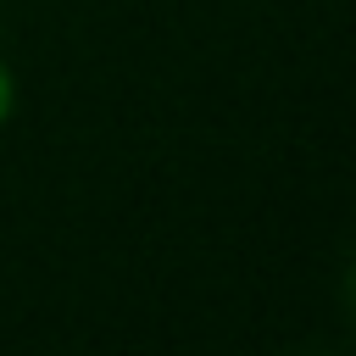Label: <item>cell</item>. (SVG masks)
<instances>
[{"label":"cell","mask_w":356,"mask_h":356,"mask_svg":"<svg viewBox=\"0 0 356 356\" xmlns=\"http://www.w3.org/2000/svg\"><path fill=\"white\" fill-rule=\"evenodd\" d=\"M6 117H11V72L0 67V122H6Z\"/></svg>","instance_id":"obj_1"}]
</instances>
